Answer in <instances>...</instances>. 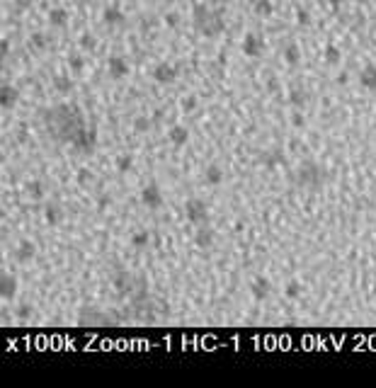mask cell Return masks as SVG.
Instances as JSON below:
<instances>
[{
  "label": "cell",
  "instance_id": "6da1fadb",
  "mask_svg": "<svg viewBox=\"0 0 376 388\" xmlns=\"http://www.w3.org/2000/svg\"><path fill=\"white\" fill-rule=\"evenodd\" d=\"M44 124L49 134L61 143H73L75 136L85 129L83 114L75 104H58L51 107L49 112H44Z\"/></svg>",
  "mask_w": 376,
  "mask_h": 388
},
{
  "label": "cell",
  "instance_id": "7a4b0ae2",
  "mask_svg": "<svg viewBox=\"0 0 376 388\" xmlns=\"http://www.w3.org/2000/svg\"><path fill=\"white\" fill-rule=\"evenodd\" d=\"M296 182L301 187H308V189H318L323 185V170L318 163L313 160H303L299 165V173H296Z\"/></svg>",
  "mask_w": 376,
  "mask_h": 388
},
{
  "label": "cell",
  "instance_id": "3957f363",
  "mask_svg": "<svg viewBox=\"0 0 376 388\" xmlns=\"http://www.w3.org/2000/svg\"><path fill=\"white\" fill-rule=\"evenodd\" d=\"M184 213H187V219L192 223H197V226H204V223L209 221V209H206L204 199H197V197L184 202Z\"/></svg>",
  "mask_w": 376,
  "mask_h": 388
},
{
  "label": "cell",
  "instance_id": "277c9868",
  "mask_svg": "<svg viewBox=\"0 0 376 388\" xmlns=\"http://www.w3.org/2000/svg\"><path fill=\"white\" fill-rule=\"evenodd\" d=\"M197 32H199V34H204L206 39L221 37V34H223V12H219V10L214 12V10H211V15L204 19L199 27H197Z\"/></svg>",
  "mask_w": 376,
  "mask_h": 388
},
{
  "label": "cell",
  "instance_id": "5b68a950",
  "mask_svg": "<svg viewBox=\"0 0 376 388\" xmlns=\"http://www.w3.org/2000/svg\"><path fill=\"white\" fill-rule=\"evenodd\" d=\"M71 146H73L78 153H92V150H95V146H97V131L92 129V126H90V129L85 126V129L80 131L78 136H75V141L71 143Z\"/></svg>",
  "mask_w": 376,
  "mask_h": 388
},
{
  "label": "cell",
  "instance_id": "8992f818",
  "mask_svg": "<svg viewBox=\"0 0 376 388\" xmlns=\"http://www.w3.org/2000/svg\"><path fill=\"white\" fill-rule=\"evenodd\" d=\"M141 204H143L146 209H160V206H163V194H160V187L153 185V182L143 187V192H141Z\"/></svg>",
  "mask_w": 376,
  "mask_h": 388
},
{
  "label": "cell",
  "instance_id": "52a82bcc",
  "mask_svg": "<svg viewBox=\"0 0 376 388\" xmlns=\"http://www.w3.org/2000/svg\"><path fill=\"white\" fill-rule=\"evenodd\" d=\"M240 49H243V54L248 56V58H257V56L265 51V41L257 37V34H253V32H250V34H245V39H243V47H240Z\"/></svg>",
  "mask_w": 376,
  "mask_h": 388
},
{
  "label": "cell",
  "instance_id": "ba28073f",
  "mask_svg": "<svg viewBox=\"0 0 376 388\" xmlns=\"http://www.w3.org/2000/svg\"><path fill=\"white\" fill-rule=\"evenodd\" d=\"M175 78H177V68L170 63H158L156 68H153V80L160 85H170L175 83Z\"/></svg>",
  "mask_w": 376,
  "mask_h": 388
},
{
  "label": "cell",
  "instance_id": "9c48e42d",
  "mask_svg": "<svg viewBox=\"0 0 376 388\" xmlns=\"http://www.w3.org/2000/svg\"><path fill=\"white\" fill-rule=\"evenodd\" d=\"M107 73H110L112 80H121V78H127L129 75L127 61H124L121 56H112L110 61H107Z\"/></svg>",
  "mask_w": 376,
  "mask_h": 388
},
{
  "label": "cell",
  "instance_id": "30bf717a",
  "mask_svg": "<svg viewBox=\"0 0 376 388\" xmlns=\"http://www.w3.org/2000/svg\"><path fill=\"white\" fill-rule=\"evenodd\" d=\"M15 294H17V279L8 272H3L0 274V296L5 301H10V298H15Z\"/></svg>",
  "mask_w": 376,
  "mask_h": 388
},
{
  "label": "cell",
  "instance_id": "8fae6325",
  "mask_svg": "<svg viewBox=\"0 0 376 388\" xmlns=\"http://www.w3.org/2000/svg\"><path fill=\"white\" fill-rule=\"evenodd\" d=\"M34 255H37V245H34L32 241H22L17 245L15 260H17L19 265H27V262H32V260H34Z\"/></svg>",
  "mask_w": 376,
  "mask_h": 388
},
{
  "label": "cell",
  "instance_id": "7c38bea8",
  "mask_svg": "<svg viewBox=\"0 0 376 388\" xmlns=\"http://www.w3.org/2000/svg\"><path fill=\"white\" fill-rule=\"evenodd\" d=\"M269 279L267 277H255L253 279V284H250V291H253V298L255 301H265L267 296H269Z\"/></svg>",
  "mask_w": 376,
  "mask_h": 388
},
{
  "label": "cell",
  "instance_id": "4fadbf2b",
  "mask_svg": "<svg viewBox=\"0 0 376 388\" xmlns=\"http://www.w3.org/2000/svg\"><path fill=\"white\" fill-rule=\"evenodd\" d=\"M17 97H19L17 88H12V85H3V88H0V107H3V110L15 107V104H17Z\"/></svg>",
  "mask_w": 376,
  "mask_h": 388
},
{
  "label": "cell",
  "instance_id": "5bb4252c",
  "mask_svg": "<svg viewBox=\"0 0 376 388\" xmlns=\"http://www.w3.org/2000/svg\"><path fill=\"white\" fill-rule=\"evenodd\" d=\"M359 85L362 88H367V90H376V66L369 63L362 68V73H359Z\"/></svg>",
  "mask_w": 376,
  "mask_h": 388
},
{
  "label": "cell",
  "instance_id": "9a60e30c",
  "mask_svg": "<svg viewBox=\"0 0 376 388\" xmlns=\"http://www.w3.org/2000/svg\"><path fill=\"white\" fill-rule=\"evenodd\" d=\"M168 139H170V143H173V146H184V143H187V141H190V131L184 129L182 124H175L173 129L168 131Z\"/></svg>",
  "mask_w": 376,
  "mask_h": 388
},
{
  "label": "cell",
  "instance_id": "2e32d148",
  "mask_svg": "<svg viewBox=\"0 0 376 388\" xmlns=\"http://www.w3.org/2000/svg\"><path fill=\"white\" fill-rule=\"evenodd\" d=\"M204 182L211 187L221 185V182H223V170H221V165H216V163L206 165V170H204Z\"/></svg>",
  "mask_w": 376,
  "mask_h": 388
},
{
  "label": "cell",
  "instance_id": "e0dca14e",
  "mask_svg": "<svg viewBox=\"0 0 376 388\" xmlns=\"http://www.w3.org/2000/svg\"><path fill=\"white\" fill-rule=\"evenodd\" d=\"M194 243H197V248H202V250H209L211 245H214V231L211 228H199L197 231V235H194Z\"/></svg>",
  "mask_w": 376,
  "mask_h": 388
},
{
  "label": "cell",
  "instance_id": "ac0fdd59",
  "mask_svg": "<svg viewBox=\"0 0 376 388\" xmlns=\"http://www.w3.org/2000/svg\"><path fill=\"white\" fill-rule=\"evenodd\" d=\"M25 192L29 194V199H34V202H39V199H44V182L41 180H29L27 185H25Z\"/></svg>",
  "mask_w": 376,
  "mask_h": 388
},
{
  "label": "cell",
  "instance_id": "d6986e66",
  "mask_svg": "<svg viewBox=\"0 0 376 388\" xmlns=\"http://www.w3.org/2000/svg\"><path fill=\"white\" fill-rule=\"evenodd\" d=\"M102 19H105L107 25H121L127 17H124L121 8H117V5H110V8H105V12H102Z\"/></svg>",
  "mask_w": 376,
  "mask_h": 388
},
{
  "label": "cell",
  "instance_id": "ffe728a7",
  "mask_svg": "<svg viewBox=\"0 0 376 388\" xmlns=\"http://www.w3.org/2000/svg\"><path fill=\"white\" fill-rule=\"evenodd\" d=\"M44 221L49 223V226H56V223L61 221V206L54 202H49L44 206Z\"/></svg>",
  "mask_w": 376,
  "mask_h": 388
},
{
  "label": "cell",
  "instance_id": "44dd1931",
  "mask_svg": "<svg viewBox=\"0 0 376 388\" xmlns=\"http://www.w3.org/2000/svg\"><path fill=\"white\" fill-rule=\"evenodd\" d=\"M54 88H56V93L68 95L71 90H73V80H71L66 73H58V75H54Z\"/></svg>",
  "mask_w": 376,
  "mask_h": 388
},
{
  "label": "cell",
  "instance_id": "7402d4cb",
  "mask_svg": "<svg viewBox=\"0 0 376 388\" xmlns=\"http://www.w3.org/2000/svg\"><path fill=\"white\" fill-rule=\"evenodd\" d=\"M49 22H51L54 27H64L66 22H68V10H66V8L49 10Z\"/></svg>",
  "mask_w": 376,
  "mask_h": 388
},
{
  "label": "cell",
  "instance_id": "603a6c76",
  "mask_svg": "<svg viewBox=\"0 0 376 388\" xmlns=\"http://www.w3.org/2000/svg\"><path fill=\"white\" fill-rule=\"evenodd\" d=\"M211 15V10L204 5V3H194L192 5V19H194V27H199L204 19Z\"/></svg>",
  "mask_w": 376,
  "mask_h": 388
},
{
  "label": "cell",
  "instance_id": "cb8c5ba5",
  "mask_svg": "<svg viewBox=\"0 0 376 388\" xmlns=\"http://www.w3.org/2000/svg\"><path fill=\"white\" fill-rule=\"evenodd\" d=\"M284 61L289 66H296L301 61V47L299 44H286L284 47Z\"/></svg>",
  "mask_w": 376,
  "mask_h": 388
},
{
  "label": "cell",
  "instance_id": "d4e9b609",
  "mask_svg": "<svg viewBox=\"0 0 376 388\" xmlns=\"http://www.w3.org/2000/svg\"><path fill=\"white\" fill-rule=\"evenodd\" d=\"M323 58H325V63H340V58H342V51H340V47H335V44H325V49H323Z\"/></svg>",
  "mask_w": 376,
  "mask_h": 388
},
{
  "label": "cell",
  "instance_id": "484cf974",
  "mask_svg": "<svg viewBox=\"0 0 376 388\" xmlns=\"http://www.w3.org/2000/svg\"><path fill=\"white\" fill-rule=\"evenodd\" d=\"M255 15L257 17H272V12H275V3L272 0H255Z\"/></svg>",
  "mask_w": 376,
  "mask_h": 388
},
{
  "label": "cell",
  "instance_id": "4316f807",
  "mask_svg": "<svg viewBox=\"0 0 376 388\" xmlns=\"http://www.w3.org/2000/svg\"><path fill=\"white\" fill-rule=\"evenodd\" d=\"M114 165H117V173H119V175H127L129 170L134 167V156H129V153H121V156H117Z\"/></svg>",
  "mask_w": 376,
  "mask_h": 388
},
{
  "label": "cell",
  "instance_id": "83f0119b",
  "mask_svg": "<svg viewBox=\"0 0 376 388\" xmlns=\"http://www.w3.org/2000/svg\"><path fill=\"white\" fill-rule=\"evenodd\" d=\"M303 291V284L299 282V279H291V282H286V287H284V294L286 298H299Z\"/></svg>",
  "mask_w": 376,
  "mask_h": 388
},
{
  "label": "cell",
  "instance_id": "f1b7e54d",
  "mask_svg": "<svg viewBox=\"0 0 376 388\" xmlns=\"http://www.w3.org/2000/svg\"><path fill=\"white\" fill-rule=\"evenodd\" d=\"M148 243H151V233L148 231H136L134 233V235H131V245H134V248H146Z\"/></svg>",
  "mask_w": 376,
  "mask_h": 388
},
{
  "label": "cell",
  "instance_id": "f546056e",
  "mask_svg": "<svg viewBox=\"0 0 376 388\" xmlns=\"http://www.w3.org/2000/svg\"><path fill=\"white\" fill-rule=\"evenodd\" d=\"M29 44L37 49V51H44V49L49 47V37H46V34H41V32H34V34L29 37Z\"/></svg>",
  "mask_w": 376,
  "mask_h": 388
},
{
  "label": "cell",
  "instance_id": "4dcf8cb0",
  "mask_svg": "<svg viewBox=\"0 0 376 388\" xmlns=\"http://www.w3.org/2000/svg\"><path fill=\"white\" fill-rule=\"evenodd\" d=\"M289 102H291L294 107H299V110H301L303 104H306V93L299 90V88H291V90H289Z\"/></svg>",
  "mask_w": 376,
  "mask_h": 388
},
{
  "label": "cell",
  "instance_id": "1f68e13d",
  "mask_svg": "<svg viewBox=\"0 0 376 388\" xmlns=\"http://www.w3.org/2000/svg\"><path fill=\"white\" fill-rule=\"evenodd\" d=\"M78 47L83 49V51H95V49H97V39L92 37V34H88V32H85L83 37L78 39Z\"/></svg>",
  "mask_w": 376,
  "mask_h": 388
},
{
  "label": "cell",
  "instance_id": "d6a6232c",
  "mask_svg": "<svg viewBox=\"0 0 376 388\" xmlns=\"http://www.w3.org/2000/svg\"><path fill=\"white\" fill-rule=\"evenodd\" d=\"M68 68L73 71V73H80L85 68V58L80 54H73V56H68Z\"/></svg>",
  "mask_w": 376,
  "mask_h": 388
},
{
  "label": "cell",
  "instance_id": "836d02e7",
  "mask_svg": "<svg viewBox=\"0 0 376 388\" xmlns=\"http://www.w3.org/2000/svg\"><path fill=\"white\" fill-rule=\"evenodd\" d=\"M134 129H136L138 134H146V131L151 129V119H148V117H136V119H134Z\"/></svg>",
  "mask_w": 376,
  "mask_h": 388
},
{
  "label": "cell",
  "instance_id": "e575fe53",
  "mask_svg": "<svg viewBox=\"0 0 376 388\" xmlns=\"http://www.w3.org/2000/svg\"><path fill=\"white\" fill-rule=\"evenodd\" d=\"M90 182H92V173L88 170V167H80V170H78V185H80V187H88Z\"/></svg>",
  "mask_w": 376,
  "mask_h": 388
},
{
  "label": "cell",
  "instance_id": "d590c367",
  "mask_svg": "<svg viewBox=\"0 0 376 388\" xmlns=\"http://www.w3.org/2000/svg\"><path fill=\"white\" fill-rule=\"evenodd\" d=\"M296 19H299V25H303V27H308V25H311V15H308V10L306 8L296 10Z\"/></svg>",
  "mask_w": 376,
  "mask_h": 388
},
{
  "label": "cell",
  "instance_id": "8d00e7d4",
  "mask_svg": "<svg viewBox=\"0 0 376 388\" xmlns=\"http://www.w3.org/2000/svg\"><path fill=\"white\" fill-rule=\"evenodd\" d=\"M197 104H199V102H197V97H194V95H190V97H182V112H194V110H197Z\"/></svg>",
  "mask_w": 376,
  "mask_h": 388
},
{
  "label": "cell",
  "instance_id": "74e56055",
  "mask_svg": "<svg viewBox=\"0 0 376 388\" xmlns=\"http://www.w3.org/2000/svg\"><path fill=\"white\" fill-rule=\"evenodd\" d=\"M165 25L170 29H175L177 25H180V15H177V12H168V15H165Z\"/></svg>",
  "mask_w": 376,
  "mask_h": 388
},
{
  "label": "cell",
  "instance_id": "f35d334b",
  "mask_svg": "<svg viewBox=\"0 0 376 388\" xmlns=\"http://www.w3.org/2000/svg\"><path fill=\"white\" fill-rule=\"evenodd\" d=\"M291 124L296 126V129H303V124H306V119H303L301 112H294L291 114Z\"/></svg>",
  "mask_w": 376,
  "mask_h": 388
},
{
  "label": "cell",
  "instance_id": "ab89813d",
  "mask_svg": "<svg viewBox=\"0 0 376 388\" xmlns=\"http://www.w3.org/2000/svg\"><path fill=\"white\" fill-rule=\"evenodd\" d=\"M0 56H3V58L10 56V39H0Z\"/></svg>",
  "mask_w": 376,
  "mask_h": 388
},
{
  "label": "cell",
  "instance_id": "60d3db41",
  "mask_svg": "<svg viewBox=\"0 0 376 388\" xmlns=\"http://www.w3.org/2000/svg\"><path fill=\"white\" fill-rule=\"evenodd\" d=\"M15 5H17L19 10H27L29 5H32V0H15Z\"/></svg>",
  "mask_w": 376,
  "mask_h": 388
},
{
  "label": "cell",
  "instance_id": "b9f144b4",
  "mask_svg": "<svg viewBox=\"0 0 376 388\" xmlns=\"http://www.w3.org/2000/svg\"><path fill=\"white\" fill-rule=\"evenodd\" d=\"M277 88H279V83H277L275 78H272V80H267V90H269V93H275Z\"/></svg>",
  "mask_w": 376,
  "mask_h": 388
},
{
  "label": "cell",
  "instance_id": "7bdbcfd3",
  "mask_svg": "<svg viewBox=\"0 0 376 388\" xmlns=\"http://www.w3.org/2000/svg\"><path fill=\"white\" fill-rule=\"evenodd\" d=\"M347 80H349V75L345 73V71H342V73L338 75V83H340V85H345V83H347Z\"/></svg>",
  "mask_w": 376,
  "mask_h": 388
},
{
  "label": "cell",
  "instance_id": "ee69618b",
  "mask_svg": "<svg viewBox=\"0 0 376 388\" xmlns=\"http://www.w3.org/2000/svg\"><path fill=\"white\" fill-rule=\"evenodd\" d=\"M29 311H32V306H22V308H19V318H27Z\"/></svg>",
  "mask_w": 376,
  "mask_h": 388
},
{
  "label": "cell",
  "instance_id": "f6af8a7d",
  "mask_svg": "<svg viewBox=\"0 0 376 388\" xmlns=\"http://www.w3.org/2000/svg\"><path fill=\"white\" fill-rule=\"evenodd\" d=\"M345 3H347V0H330L332 8H340V5H345Z\"/></svg>",
  "mask_w": 376,
  "mask_h": 388
}]
</instances>
